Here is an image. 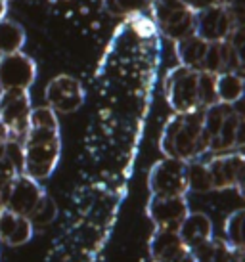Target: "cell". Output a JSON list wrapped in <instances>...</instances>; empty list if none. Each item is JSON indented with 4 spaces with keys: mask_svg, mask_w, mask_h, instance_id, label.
<instances>
[{
    "mask_svg": "<svg viewBox=\"0 0 245 262\" xmlns=\"http://www.w3.org/2000/svg\"><path fill=\"white\" fill-rule=\"evenodd\" d=\"M23 174L33 180H46L56 170L62 153L58 115L50 107H33L29 128L22 142Z\"/></svg>",
    "mask_w": 245,
    "mask_h": 262,
    "instance_id": "1",
    "label": "cell"
},
{
    "mask_svg": "<svg viewBox=\"0 0 245 262\" xmlns=\"http://www.w3.org/2000/svg\"><path fill=\"white\" fill-rule=\"evenodd\" d=\"M203 111L174 113L167 121L159 138V149L165 157L190 163L207 155V144L203 140Z\"/></svg>",
    "mask_w": 245,
    "mask_h": 262,
    "instance_id": "2",
    "label": "cell"
},
{
    "mask_svg": "<svg viewBox=\"0 0 245 262\" xmlns=\"http://www.w3.org/2000/svg\"><path fill=\"white\" fill-rule=\"evenodd\" d=\"M167 103L174 113H188V111L201 110L199 105V71L176 66L167 71L165 80Z\"/></svg>",
    "mask_w": 245,
    "mask_h": 262,
    "instance_id": "3",
    "label": "cell"
},
{
    "mask_svg": "<svg viewBox=\"0 0 245 262\" xmlns=\"http://www.w3.org/2000/svg\"><path fill=\"white\" fill-rule=\"evenodd\" d=\"M148 188L152 197H186L188 163L169 157L157 161L150 168Z\"/></svg>",
    "mask_w": 245,
    "mask_h": 262,
    "instance_id": "4",
    "label": "cell"
},
{
    "mask_svg": "<svg viewBox=\"0 0 245 262\" xmlns=\"http://www.w3.org/2000/svg\"><path fill=\"white\" fill-rule=\"evenodd\" d=\"M33 111L29 90H4L0 92V123L8 132V140L23 142L29 117Z\"/></svg>",
    "mask_w": 245,
    "mask_h": 262,
    "instance_id": "5",
    "label": "cell"
},
{
    "mask_svg": "<svg viewBox=\"0 0 245 262\" xmlns=\"http://www.w3.org/2000/svg\"><path fill=\"white\" fill-rule=\"evenodd\" d=\"M236 27H239V23L228 6L205 8L195 12L194 35L205 42H224Z\"/></svg>",
    "mask_w": 245,
    "mask_h": 262,
    "instance_id": "6",
    "label": "cell"
},
{
    "mask_svg": "<svg viewBox=\"0 0 245 262\" xmlns=\"http://www.w3.org/2000/svg\"><path fill=\"white\" fill-rule=\"evenodd\" d=\"M205 165L209 170L213 191L220 189H238L239 193L243 191L245 161L241 151L211 155L209 159H205Z\"/></svg>",
    "mask_w": 245,
    "mask_h": 262,
    "instance_id": "7",
    "label": "cell"
},
{
    "mask_svg": "<svg viewBox=\"0 0 245 262\" xmlns=\"http://www.w3.org/2000/svg\"><path fill=\"white\" fill-rule=\"evenodd\" d=\"M46 107L54 113L69 115L85 103V88L71 75H58L44 88Z\"/></svg>",
    "mask_w": 245,
    "mask_h": 262,
    "instance_id": "8",
    "label": "cell"
},
{
    "mask_svg": "<svg viewBox=\"0 0 245 262\" xmlns=\"http://www.w3.org/2000/svg\"><path fill=\"white\" fill-rule=\"evenodd\" d=\"M36 79V63L23 52L0 56V92L29 90Z\"/></svg>",
    "mask_w": 245,
    "mask_h": 262,
    "instance_id": "9",
    "label": "cell"
},
{
    "mask_svg": "<svg viewBox=\"0 0 245 262\" xmlns=\"http://www.w3.org/2000/svg\"><path fill=\"white\" fill-rule=\"evenodd\" d=\"M43 197L44 189L40 188V184L33 180V178H29V176L17 174L10 182L6 201H4V209L14 212V214L29 219L31 212L35 211V207L40 203Z\"/></svg>",
    "mask_w": 245,
    "mask_h": 262,
    "instance_id": "10",
    "label": "cell"
},
{
    "mask_svg": "<svg viewBox=\"0 0 245 262\" xmlns=\"http://www.w3.org/2000/svg\"><path fill=\"white\" fill-rule=\"evenodd\" d=\"M148 216L159 230H178L190 212L186 197H152L148 201Z\"/></svg>",
    "mask_w": 245,
    "mask_h": 262,
    "instance_id": "11",
    "label": "cell"
},
{
    "mask_svg": "<svg viewBox=\"0 0 245 262\" xmlns=\"http://www.w3.org/2000/svg\"><path fill=\"white\" fill-rule=\"evenodd\" d=\"M152 262H194L192 251L184 245L178 232L155 228L148 243Z\"/></svg>",
    "mask_w": 245,
    "mask_h": 262,
    "instance_id": "12",
    "label": "cell"
},
{
    "mask_svg": "<svg viewBox=\"0 0 245 262\" xmlns=\"http://www.w3.org/2000/svg\"><path fill=\"white\" fill-rule=\"evenodd\" d=\"M241 69H243V58L228 40H224V42H209L201 63L203 73H241Z\"/></svg>",
    "mask_w": 245,
    "mask_h": 262,
    "instance_id": "13",
    "label": "cell"
},
{
    "mask_svg": "<svg viewBox=\"0 0 245 262\" xmlns=\"http://www.w3.org/2000/svg\"><path fill=\"white\" fill-rule=\"evenodd\" d=\"M245 142V121L243 115L236 107L226 115L216 138L209 144V155H220V153L239 151V147Z\"/></svg>",
    "mask_w": 245,
    "mask_h": 262,
    "instance_id": "14",
    "label": "cell"
},
{
    "mask_svg": "<svg viewBox=\"0 0 245 262\" xmlns=\"http://www.w3.org/2000/svg\"><path fill=\"white\" fill-rule=\"evenodd\" d=\"M33 226L29 219L0 209V241L10 247H22L33 237Z\"/></svg>",
    "mask_w": 245,
    "mask_h": 262,
    "instance_id": "15",
    "label": "cell"
},
{
    "mask_svg": "<svg viewBox=\"0 0 245 262\" xmlns=\"http://www.w3.org/2000/svg\"><path fill=\"white\" fill-rule=\"evenodd\" d=\"M176 232L188 249H195L213 237V222L203 212H188Z\"/></svg>",
    "mask_w": 245,
    "mask_h": 262,
    "instance_id": "16",
    "label": "cell"
},
{
    "mask_svg": "<svg viewBox=\"0 0 245 262\" xmlns=\"http://www.w3.org/2000/svg\"><path fill=\"white\" fill-rule=\"evenodd\" d=\"M194 262H243V251L232 249L222 237H211L199 247L190 249Z\"/></svg>",
    "mask_w": 245,
    "mask_h": 262,
    "instance_id": "17",
    "label": "cell"
},
{
    "mask_svg": "<svg viewBox=\"0 0 245 262\" xmlns=\"http://www.w3.org/2000/svg\"><path fill=\"white\" fill-rule=\"evenodd\" d=\"M207 46H209V42H205L195 35H190V37L174 42V52H176V58H178L182 67L201 71V63L203 58H205V52H207Z\"/></svg>",
    "mask_w": 245,
    "mask_h": 262,
    "instance_id": "18",
    "label": "cell"
},
{
    "mask_svg": "<svg viewBox=\"0 0 245 262\" xmlns=\"http://www.w3.org/2000/svg\"><path fill=\"white\" fill-rule=\"evenodd\" d=\"M216 102L226 105H236L243 96V75L241 73H222L216 75L215 82Z\"/></svg>",
    "mask_w": 245,
    "mask_h": 262,
    "instance_id": "19",
    "label": "cell"
},
{
    "mask_svg": "<svg viewBox=\"0 0 245 262\" xmlns=\"http://www.w3.org/2000/svg\"><path fill=\"white\" fill-rule=\"evenodd\" d=\"M25 38H27L25 29L19 23L8 17L0 19V56L22 52Z\"/></svg>",
    "mask_w": 245,
    "mask_h": 262,
    "instance_id": "20",
    "label": "cell"
},
{
    "mask_svg": "<svg viewBox=\"0 0 245 262\" xmlns=\"http://www.w3.org/2000/svg\"><path fill=\"white\" fill-rule=\"evenodd\" d=\"M155 0H101L104 10L117 17H132V15L150 12Z\"/></svg>",
    "mask_w": 245,
    "mask_h": 262,
    "instance_id": "21",
    "label": "cell"
},
{
    "mask_svg": "<svg viewBox=\"0 0 245 262\" xmlns=\"http://www.w3.org/2000/svg\"><path fill=\"white\" fill-rule=\"evenodd\" d=\"M188 191H197V193L213 191L205 159H195L188 163Z\"/></svg>",
    "mask_w": 245,
    "mask_h": 262,
    "instance_id": "22",
    "label": "cell"
},
{
    "mask_svg": "<svg viewBox=\"0 0 245 262\" xmlns=\"http://www.w3.org/2000/svg\"><path fill=\"white\" fill-rule=\"evenodd\" d=\"M243 209H238L226 216L224 222V241L236 251H243Z\"/></svg>",
    "mask_w": 245,
    "mask_h": 262,
    "instance_id": "23",
    "label": "cell"
},
{
    "mask_svg": "<svg viewBox=\"0 0 245 262\" xmlns=\"http://www.w3.org/2000/svg\"><path fill=\"white\" fill-rule=\"evenodd\" d=\"M58 216V207H56V201L52 199L50 195H46L40 199V203L35 207V211L31 212L29 222L33 226V230H44L46 226H50Z\"/></svg>",
    "mask_w": 245,
    "mask_h": 262,
    "instance_id": "24",
    "label": "cell"
},
{
    "mask_svg": "<svg viewBox=\"0 0 245 262\" xmlns=\"http://www.w3.org/2000/svg\"><path fill=\"white\" fill-rule=\"evenodd\" d=\"M215 82H216V75L199 71V105H201V110H207L211 105L218 103L216 102Z\"/></svg>",
    "mask_w": 245,
    "mask_h": 262,
    "instance_id": "25",
    "label": "cell"
},
{
    "mask_svg": "<svg viewBox=\"0 0 245 262\" xmlns=\"http://www.w3.org/2000/svg\"><path fill=\"white\" fill-rule=\"evenodd\" d=\"M234 0H190V10L199 12L205 8H215V6H230Z\"/></svg>",
    "mask_w": 245,
    "mask_h": 262,
    "instance_id": "26",
    "label": "cell"
},
{
    "mask_svg": "<svg viewBox=\"0 0 245 262\" xmlns=\"http://www.w3.org/2000/svg\"><path fill=\"white\" fill-rule=\"evenodd\" d=\"M15 176H10L6 172L0 170V209H4V201H6V193L10 188V182L14 180Z\"/></svg>",
    "mask_w": 245,
    "mask_h": 262,
    "instance_id": "27",
    "label": "cell"
},
{
    "mask_svg": "<svg viewBox=\"0 0 245 262\" xmlns=\"http://www.w3.org/2000/svg\"><path fill=\"white\" fill-rule=\"evenodd\" d=\"M8 142V132L6 128H4V124L0 123V149H2V146Z\"/></svg>",
    "mask_w": 245,
    "mask_h": 262,
    "instance_id": "28",
    "label": "cell"
},
{
    "mask_svg": "<svg viewBox=\"0 0 245 262\" xmlns=\"http://www.w3.org/2000/svg\"><path fill=\"white\" fill-rule=\"evenodd\" d=\"M6 12H8V2L6 0H0V19L6 17Z\"/></svg>",
    "mask_w": 245,
    "mask_h": 262,
    "instance_id": "29",
    "label": "cell"
},
{
    "mask_svg": "<svg viewBox=\"0 0 245 262\" xmlns=\"http://www.w3.org/2000/svg\"><path fill=\"white\" fill-rule=\"evenodd\" d=\"M6 2H8V0H6Z\"/></svg>",
    "mask_w": 245,
    "mask_h": 262,
    "instance_id": "30",
    "label": "cell"
}]
</instances>
